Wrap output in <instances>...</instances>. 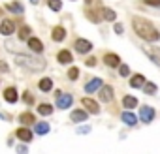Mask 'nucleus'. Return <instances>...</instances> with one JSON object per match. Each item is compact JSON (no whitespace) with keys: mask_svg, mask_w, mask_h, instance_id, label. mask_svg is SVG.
Segmentation results:
<instances>
[{"mask_svg":"<svg viewBox=\"0 0 160 154\" xmlns=\"http://www.w3.org/2000/svg\"><path fill=\"white\" fill-rule=\"evenodd\" d=\"M132 26H134L136 34H138L139 38H143L145 41H158V38H160L158 30H156V28L152 26V23H149L147 19L136 17V19L132 21Z\"/></svg>","mask_w":160,"mask_h":154,"instance_id":"1","label":"nucleus"},{"mask_svg":"<svg viewBox=\"0 0 160 154\" xmlns=\"http://www.w3.org/2000/svg\"><path fill=\"white\" fill-rule=\"evenodd\" d=\"M15 60H17V64H21V66H25V68H28V70H34V71L45 68V62H43V60H38V58H30V56L17 55Z\"/></svg>","mask_w":160,"mask_h":154,"instance_id":"2","label":"nucleus"},{"mask_svg":"<svg viewBox=\"0 0 160 154\" xmlns=\"http://www.w3.org/2000/svg\"><path fill=\"white\" fill-rule=\"evenodd\" d=\"M72 102H73V98H72V94H58V100H57V105H58V109H68L70 105H72Z\"/></svg>","mask_w":160,"mask_h":154,"instance_id":"3","label":"nucleus"},{"mask_svg":"<svg viewBox=\"0 0 160 154\" xmlns=\"http://www.w3.org/2000/svg\"><path fill=\"white\" fill-rule=\"evenodd\" d=\"M75 49H77V53L85 55V53H89V51L92 49V43H91L89 40H77V41H75Z\"/></svg>","mask_w":160,"mask_h":154,"instance_id":"4","label":"nucleus"},{"mask_svg":"<svg viewBox=\"0 0 160 154\" xmlns=\"http://www.w3.org/2000/svg\"><path fill=\"white\" fill-rule=\"evenodd\" d=\"M139 118H141L143 122H151V120L154 118V111H152L149 105H143V107L139 109Z\"/></svg>","mask_w":160,"mask_h":154,"instance_id":"5","label":"nucleus"},{"mask_svg":"<svg viewBox=\"0 0 160 154\" xmlns=\"http://www.w3.org/2000/svg\"><path fill=\"white\" fill-rule=\"evenodd\" d=\"M81 105H83L85 109H89V111H91L92 115H96V113L100 111V107H98V103H96L94 100H91V98H83V100H81Z\"/></svg>","mask_w":160,"mask_h":154,"instance_id":"6","label":"nucleus"},{"mask_svg":"<svg viewBox=\"0 0 160 154\" xmlns=\"http://www.w3.org/2000/svg\"><path fill=\"white\" fill-rule=\"evenodd\" d=\"M104 62H106L109 68H117V66L121 64V58H119L117 55H113V53H108V55L104 56Z\"/></svg>","mask_w":160,"mask_h":154,"instance_id":"7","label":"nucleus"},{"mask_svg":"<svg viewBox=\"0 0 160 154\" xmlns=\"http://www.w3.org/2000/svg\"><path fill=\"white\" fill-rule=\"evenodd\" d=\"M121 118H122V122L128 124V126H136V124H138V117H136L134 113H130V111H124V113L121 115Z\"/></svg>","mask_w":160,"mask_h":154,"instance_id":"8","label":"nucleus"},{"mask_svg":"<svg viewBox=\"0 0 160 154\" xmlns=\"http://www.w3.org/2000/svg\"><path fill=\"white\" fill-rule=\"evenodd\" d=\"M145 85V77L141 75V73H136L132 79H130V87L132 89H139V87H143Z\"/></svg>","mask_w":160,"mask_h":154,"instance_id":"9","label":"nucleus"},{"mask_svg":"<svg viewBox=\"0 0 160 154\" xmlns=\"http://www.w3.org/2000/svg\"><path fill=\"white\" fill-rule=\"evenodd\" d=\"M102 87V79H98V77H96V79H92V81H89L87 85H85V92H94V90H98Z\"/></svg>","mask_w":160,"mask_h":154,"instance_id":"10","label":"nucleus"},{"mask_svg":"<svg viewBox=\"0 0 160 154\" xmlns=\"http://www.w3.org/2000/svg\"><path fill=\"white\" fill-rule=\"evenodd\" d=\"M51 38H53L55 41H62V40L66 38V30H64L62 26H55L53 32H51Z\"/></svg>","mask_w":160,"mask_h":154,"instance_id":"11","label":"nucleus"},{"mask_svg":"<svg viewBox=\"0 0 160 154\" xmlns=\"http://www.w3.org/2000/svg\"><path fill=\"white\" fill-rule=\"evenodd\" d=\"M100 100H102V102H111V100H113V89H111V87H102V90H100Z\"/></svg>","mask_w":160,"mask_h":154,"instance_id":"12","label":"nucleus"},{"mask_svg":"<svg viewBox=\"0 0 160 154\" xmlns=\"http://www.w3.org/2000/svg\"><path fill=\"white\" fill-rule=\"evenodd\" d=\"M17 137H19L21 141L28 143V141H32V132H30L28 128H19V130H17Z\"/></svg>","mask_w":160,"mask_h":154,"instance_id":"13","label":"nucleus"},{"mask_svg":"<svg viewBox=\"0 0 160 154\" xmlns=\"http://www.w3.org/2000/svg\"><path fill=\"white\" fill-rule=\"evenodd\" d=\"M13 28H15V25H13V21H10V19H6V21L2 23V26H0V32H2L4 36H10V34L13 32Z\"/></svg>","mask_w":160,"mask_h":154,"instance_id":"14","label":"nucleus"},{"mask_svg":"<svg viewBox=\"0 0 160 154\" xmlns=\"http://www.w3.org/2000/svg\"><path fill=\"white\" fill-rule=\"evenodd\" d=\"M28 47H30L34 53H42V51H43V43H42L38 38H30V40H28Z\"/></svg>","mask_w":160,"mask_h":154,"instance_id":"15","label":"nucleus"},{"mask_svg":"<svg viewBox=\"0 0 160 154\" xmlns=\"http://www.w3.org/2000/svg\"><path fill=\"white\" fill-rule=\"evenodd\" d=\"M4 98H6V102H10V103H15V102H17V90H15L13 87L6 89V90H4Z\"/></svg>","mask_w":160,"mask_h":154,"instance_id":"16","label":"nucleus"},{"mask_svg":"<svg viewBox=\"0 0 160 154\" xmlns=\"http://www.w3.org/2000/svg\"><path fill=\"white\" fill-rule=\"evenodd\" d=\"M57 58H58V62H60V64H70V62H72V53L64 49V51H60V53H58V56H57Z\"/></svg>","mask_w":160,"mask_h":154,"instance_id":"17","label":"nucleus"},{"mask_svg":"<svg viewBox=\"0 0 160 154\" xmlns=\"http://www.w3.org/2000/svg\"><path fill=\"white\" fill-rule=\"evenodd\" d=\"M72 120L73 122H83V120H87V113L81 111V109H77V111L72 113Z\"/></svg>","mask_w":160,"mask_h":154,"instance_id":"18","label":"nucleus"},{"mask_svg":"<svg viewBox=\"0 0 160 154\" xmlns=\"http://www.w3.org/2000/svg\"><path fill=\"white\" fill-rule=\"evenodd\" d=\"M122 105H124L126 109H132V107L138 105V98H134V96H124V98H122Z\"/></svg>","mask_w":160,"mask_h":154,"instance_id":"19","label":"nucleus"},{"mask_svg":"<svg viewBox=\"0 0 160 154\" xmlns=\"http://www.w3.org/2000/svg\"><path fill=\"white\" fill-rule=\"evenodd\" d=\"M19 120H21V124H36V118L32 113H23L19 117Z\"/></svg>","mask_w":160,"mask_h":154,"instance_id":"20","label":"nucleus"},{"mask_svg":"<svg viewBox=\"0 0 160 154\" xmlns=\"http://www.w3.org/2000/svg\"><path fill=\"white\" fill-rule=\"evenodd\" d=\"M34 132H36L38 135H43V133L49 132V124H47V122H40V124L34 126Z\"/></svg>","mask_w":160,"mask_h":154,"instance_id":"21","label":"nucleus"},{"mask_svg":"<svg viewBox=\"0 0 160 154\" xmlns=\"http://www.w3.org/2000/svg\"><path fill=\"white\" fill-rule=\"evenodd\" d=\"M102 17H104L106 21H115V17H117V15H115V12H113V10L104 8V10H102Z\"/></svg>","mask_w":160,"mask_h":154,"instance_id":"22","label":"nucleus"},{"mask_svg":"<svg viewBox=\"0 0 160 154\" xmlns=\"http://www.w3.org/2000/svg\"><path fill=\"white\" fill-rule=\"evenodd\" d=\"M51 89H53V81H51V79H42V81H40V90L47 92V90H51Z\"/></svg>","mask_w":160,"mask_h":154,"instance_id":"23","label":"nucleus"},{"mask_svg":"<svg viewBox=\"0 0 160 154\" xmlns=\"http://www.w3.org/2000/svg\"><path fill=\"white\" fill-rule=\"evenodd\" d=\"M10 12H13V13H23V6L19 4V2H12V4H8L6 6Z\"/></svg>","mask_w":160,"mask_h":154,"instance_id":"24","label":"nucleus"},{"mask_svg":"<svg viewBox=\"0 0 160 154\" xmlns=\"http://www.w3.org/2000/svg\"><path fill=\"white\" fill-rule=\"evenodd\" d=\"M143 89H145V94H154L156 92V85L154 83H145Z\"/></svg>","mask_w":160,"mask_h":154,"instance_id":"25","label":"nucleus"},{"mask_svg":"<svg viewBox=\"0 0 160 154\" xmlns=\"http://www.w3.org/2000/svg\"><path fill=\"white\" fill-rule=\"evenodd\" d=\"M40 113H42V115H51V113H53V107H51L49 103H42V105H40Z\"/></svg>","mask_w":160,"mask_h":154,"instance_id":"26","label":"nucleus"},{"mask_svg":"<svg viewBox=\"0 0 160 154\" xmlns=\"http://www.w3.org/2000/svg\"><path fill=\"white\" fill-rule=\"evenodd\" d=\"M49 8H51L53 12H58V10L62 8V4H60V0H49Z\"/></svg>","mask_w":160,"mask_h":154,"instance_id":"27","label":"nucleus"},{"mask_svg":"<svg viewBox=\"0 0 160 154\" xmlns=\"http://www.w3.org/2000/svg\"><path fill=\"white\" fill-rule=\"evenodd\" d=\"M28 36H30V28H28V26H23V28L19 30V38H21V40H27Z\"/></svg>","mask_w":160,"mask_h":154,"instance_id":"28","label":"nucleus"},{"mask_svg":"<svg viewBox=\"0 0 160 154\" xmlns=\"http://www.w3.org/2000/svg\"><path fill=\"white\" fill-rule=\"evenodd\" d=\"M77 75H79V70H77V68H70V71H68V77H70L72 81H75V79H77Z\"/></svg>","mask_w":160,"mask_h":154,"instance_id":"29","label":"nucleus"},{"mask_svg":"<svg viewBox=\"0 0 160 154\" xmlns=\"http://www.w3.org/2000/svg\"><path fill=\"white\" fill-rule=\"evenodd\" d=\"M87 15H89V19H91L92 23H98V21H100V19H98V15H96L94 12H91V10H87Z\"/></svg>","mask_w":160,"mask_h":154,"instance_id":"30","label":"nucleus"},{"mask_svg":"<svg viewBox=\"0 0 160 154\" xmlns=\"http://www.w3.org/2000/svg\"><path fill=\"white\" fill-rule=\"evenodd\" d=\"M147 6H154V8H160V0H143Z\"/></svg>","mask_w":160,"mask_h":154,"instance_id":"31","label":"nucleus"},{"mask_svg":"<svg viewBox=\"0 0 160 154\" xmlns=\"http://www.w3.org/2000/svg\"><path fill=\"white\" fill-rule=\"evenodd\" d=\"M119 73H121V75H128V73H130L128 66H121V68H119Z\"/></svg>","mask_w":160,"mask_h":154,"instance_id":"32","label":"nucleus"},{"mask_svg":"<svg viewBox=\"0 0 160 154\" xmlns=\"http://www.w3.org/2000/svg\"><path fill=\"white\" fill-rule=\"evenodd\" d=\"M23 98H25V102H27L28 105H30V103H34V98H32V96H30L28 92H25V96H23Z\"/></svg>","mask_w":160,"mask_h":154,"instance_id":"33","label":"nucleus"},{"mask_svg":"<svg viewBox=\"0 0 160 154\" xmlns=\"http://www.w3.org/2000/svg\"><path fill=\"white\" fill-rule=\"evenodd\" d=\"M122 30H124V28H122V25H119V23H117V25H115V32H117V34H122Z\"/></svg>","mask_w":160,"mask_h":154,"instance_id":"34","label":"nucleus"},{"mask_svg":"<svg viewBox=\"0 0 160 154\" xmlns=\"http://www.w3.org/2000/svg\"><path fill=\"white\" fill-rule=\"evenodd\" d=\"M87 66H91V68H92V66H96V58H94V56H92V58H89V60H87Z\"/></svg>","mask_w":160,"mask_h":154,"instance_id":"35","label":"nucleus"},{"mask_svg":"<svg viewBox=\"0 0 160 154\" xmlns=\"http://www.w3.org/2000/svg\"><path fill=\"white\" fill-rule=\"evenodd\" d=\"M4 71H8V66L6 62H0V73H4Z\"/></svg>","mask_w":160,"mask_h":154,"instance_id":"36","label":"nucleus"},{"mask_svg":"<svg viewBox=\"0 0 160 154\" xmlns=\"http://www.w3.org/2000/svg\"><path fill=\"white\" fill-rule=\"evenodd\" d=\"M17 152H21V154H23V152H27V147H25V145H21V147H17Z\"/></svg>","mask_w":160,"mask_h":154,"instance_id":"37","label":"nucleus"}]
</instances>
